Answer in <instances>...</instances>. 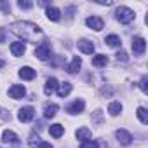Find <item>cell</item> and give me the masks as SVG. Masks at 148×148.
<instances>
[{
    "mask_svg": "<svg viewBox=\"0 0 148 148\" xmlns=\"http://www.w3.org/2000/svg\"><path fill=\"white\" fill-rule=\"evenodd\" d=\"M75 134H77V138H79L80 141H87V139H91V136H92V132H91L87 127H82V129H79Z\"/></svg>",
    "mask_w": 148,
    "mask_h": 148,
    "instance_id": "cell-21",
    "label": "cell"
},
{
    "mask_svg": "<svg viewBox=\"0 0 148 148\" xmlns=\"http://www.w3.org/2000/svg\"><path fill=\"white\" fill-rule=\"evenodd\" d=\"M80 66H82V59L79 58V56H73V59H71V63L66 66V71L68 73H71V75H73V73H77L79 70H80Z\"/></svg>",
    "mask_w": 148,
    "mask_h": 148,
    "instance_id": "cell-11",
    "label": "cell"
},
{
    "mask_svg": "<svg viewBox=\"0 0 148 148\" xmlns=\"http://www.w3.org/2000/svg\"><path fill=\"white\" fill-rule=\"evenodd\" d=\"M108 112H110V115H119L120 112H122V105L119 103V101H112L110 105H108Z\"/></svg>",
    "mask_w": 148,
    "mask_h": 148,
    "instance_id": "cell-23",
    "label": "cell"
},
{
    "mask_svg": "<svg viewBox=\"0 0 148 148\" xmlns=\"http://www.w3.org/2000/svg\"><path fill=\"white\" fill-rule=\"evenodd\" d=\"M79 49H80V52H84V54H92V52H94V44H92L91 40L82 38V40L79 42Z\"/></svg>",
    "mask_w": 148,
    "mask_h": 148,
    "instance_id": "cell-12",
    "label": "cell"
},
{
    "mask_svg": "<svg viewBox=\"0 0 148 148\" xmlns=\"http://www.w3.org/2000/svg\"><path fill=\"white\" fill-rule=\"evenodd\" d=\"M28 145H30L32 148H35L37 145H40V138H38L37 134H32V136H30V141H28Z\"/></svg>",
    "mask_w": 148,
    "mask_h": 148,
    "instance_id": "cell-26",
    "label": "cell"
},
{
    "mask_svg": "<svg viewBox=\"0 0 148 148\" xmlns=\"http://www.w3.org/2000/svg\"><path fill=\"white\" fill-rule=\"evenodd\" d=\"M18 5H19V9H32L33 7V2H28V0H19Z\"/></svg>",
    "mask_w": 148,
    "mask_h": 148,
    "instance_id": "cell-28",
    "label": "cell"
},
{
    "mask_svg": "<svg viewBox=\"0 0 148 148\" xmlns=\"http://www.w3.org/2000/svg\"><path fill=\"white\" fill-rule=\"evenodd\" d=\"M45 14H47V18H49L51 21H59V18H61V12H59V9H56V7H47V9H45Z\"/></svg>",
    "mask_w": 148,
    "mask_h": 148,
    "instance_id": "cell-20",
    "label": "cell"
},
{
    "mask_svg": "<svg viewBox=\"0 0 148 148\" xmlns=\"http://www.w3.org/2000/svg\"><path fill=\"white\" fill-rule=\"evenodd\" d=\"M58 79H54V77H51V79H47V82H45V87H44V92L47 94V96H51L52 92H56V89H58Z\"/></svg>",
    "mask_w": 148,
    "mask_h": 148,
    "instance_id": "cell-13",
    "label": "cell"
},
{
    "mask_svg": "<svg viewBox=\"0 0 148 148\" xmlns=\"http://www.w3.org/2000/svg\"><path fill=\"white\" fill-rule=\"evenodd\" d=\"M106 64H108V56H105V54H98V56L92 58V66H96V68H103V66H106Z\"/></svg>",
    "mask_w": 148,
    "mask_h": 148,
    "instance_id": "cell-17",
    "label": "cell"
},
{
    "mask_svg": "<svg viewBox=\"0 0 148 148\" xmlns=\"http://www.w3.org/2000/svg\"><path fill=\"white\" fill-rule=\"evenodd\" d=\"M56 113H58V105L47 103V105L44 106V117H45V119H52Z\"/></svg>",
    "mask_w": 148,
    "mask_h": 148,
    "instance_id": "cell-18",
    "label": "cell"
},
{
    "mask_svg": "<svg viewBox=\"0 0 148 148\" xmlns=\"http://www.w3.org/2000/svg\"><path fill=\"white\" fill-rule=\"evenodd\" d=\"M115 136H117L119 143L124 145V146H129V145L132 143V136H131V132H127L125 129H119V131L115 132Z\"/></svg>",
    "mask_w": 148,
    "mask_h": 148,
    "instance_id": "cell-8",
    "label": "cell"
},
{
    "mask_svg": "<svg viewBox=\"0 0 148 148\" xmlns=\"http://www.w3.org/2000/svg\"><path fill=\"white\" fill-rule=\"evenodd\" d=\"M11 52L14 56H23L26 52V45L23 42H14V44H11Z\"/></svg>",
    "mask_w": 148,
    "mask_h": 148,
    "instance_id": "cell-16",
    "label": "cell"
},
{
    "mask_svg": "<svg viewBox=\"0 0 148 148\" xmlns=\"http://www.w3.org/2000/svg\"><path fill=\"white\" fill-rule=\"evenodd\" d=\"M4 66H5V61H4L2 58H0V68H4Z\"/></svg>",
    "mask_w": 148,
    "mask_h": 148,
    "instance_id": "cell-32",
    "label": "cell"
},
{
    "mask_svg": "<svg viewBox=\"0 0 148 148\" xmlns=\"http://www.w3.org/2000/svg\"><path fill=\"white\" fill-rule=\"evenodd\" d=\"M38 148H52V145H51V143H47V141H40Z\"/></svg>",
    "mask_w": 148,
    "mask_h": 148,
    "instance_id": "cell-31",
    "label": "cell"
},
{
    "mask_svg": "<svg viewBox=\"0 0 148 148\" xmlns=\"http://www.w3.org/2000/svg\"><path fill=\"white\" fill-rule=\"evenodd\" d=\"M136 115H138V119H139L141 124H148V112H146V108L139 106V108L136 110Z\"/></svg>",
    "mask_w": 148,
    "mask_h": 148,
    "instance_id": "cell-24",
    "label": "cell"
},
{
    "mask_svg": "<svg viewBox=\"0 0 148 148\" xmlns=\"http://www.w3.org/2000/svg\"><path fill=\"white\" fill-rule=\"evenodd\" d=\"M19 77H21L23 80H33V79L37 77V71H35L32 66H23V68L19 70Z\"/></svg>",
    "mask_w": 148,
    "mask_h": 148,
    "instance_id": "cell-10",
    "label": "cell"
},
{
    "mask_svg": "<svg viewBox=\"0 0 148 148\" xmlns=\"http://www.w3.org/2000/svg\"><path fill=\"white\" fill-rule=\"evenodd\" d=\"M134 11H131L129 7H119L117 11H115V18H117V21H120L122 25H129L132 19H134Z\"/></svg>",
    "mask_w": 148,
    "mask_h": 148,
    "instance_id": "cell-2",
    "label": "cell"
},
{
    "mask_svg": "<svg viewBox=\"0 0 148 148\" xmlns=\"http://www.w3.org/2000/svg\"><path fill=\"white\" fill-rule=\"evenodd\" d=\"M132 51H134V54H138V56L145 54V51H146V40H145L143 37H134V38H132Z\"/></svg>",
    "mask_w": 148,
    "mask_h": 148,
    "instance_id": "cell-4",
    "label": "cell"
},
{
    "mask_svg": "<svg viewBox=\"0 0 148 148\" xmlns=\"http://www.w3.org/2000/svg\"><path fill=\"white\" fill-rule=\"evenodd\" d=\"M2 139H4V143H7V145H18V143H19L18 134H16V132H12V131H4Z\"/></svg>",
    "mask_w": 148,
    "mask_h": 148,
    "instance_id": "cell-14",
    "label": "cell"
},
{
    "mask_svg": "<svg viewBox=\"0 0 148 148\" xmlns=\"http://www.w3.org/2000/svg\"><path fill=\"white\" fill-rule=\"evenodd\" d=\"M139 89L146 94L148 92V77H143L141 80H139Z\"/></svg>",
    "mask_w": 148,
    "mask_h": 148,
    "instance_id": "cell-25",
    "label": "cell"
},
{
    "mask_svg": "<svg viewBox=\"0 0 148 148\" xmlns=\"http://www.w3.org/2000/svg\"><path fill=\"white\" fill-rule=\"evenodd\" d=\"M117 59H119V61H124V63H125V61L129 59V58H127V52H124V51H119V52H117Z\"/></svg>",
    "mask_w": 148,
    "mask_h": 148,
    "instance_id": "cell-29",
    "label": "cell"
},
{
    "mask_svg": "<svg viewBox=\"0 0 148 148\" xmlns=\"http://www.w3.org/2000/svg\"><path fill=\"white\" fill-rule=\"evenodd\" d=\"M84 108H86V103H84L82 99H75L71 105L66 106V112H68L70 115H79V113L84 112Z\"/></svg>",
    "mask_w": 148,
    "mask_h": 148,
    "instance_id": "cell-6",
    "label": "cell"
},
{
    "mask_svg": "<svg viewBox=\"0 0 148 148\" xmlns=\"http://www.w3.org/2000/svg\"><path fill=\"white\" fill-rule=\"evenodd\" d=\"M0 5H2V9H4V12H5V14H9V12H11V4H5V2H2Z\"/></svg>",
    "mask_w": 148,
    "mask_h": 148,
    "instance_id": "cell-30",
    "label": "cell"
},
{
    "mask_svg": "<svg viewBox=\"0 0 148 148\" xmlns=\"http://www.w3.org/2000/svg\"><path fill=\"white\" fill-rule=\"evenodd\" d=\"M33 117H35L33 106H23V108L19 110V113H18V119H19L21 122H32Z\"/></svg>",
    "mask_w": 148,
    "mask_h": 148,
    "instance_id": "cell-5",
    "label": "cell"
},
{
    "mask_svg": "<svg viewBox=\"0 0 148 148\" xmlns=\"http://www.w3.org/2000/svg\"><path fill=\"white\" fill-rule=\"evenodd\" d=\"M80 148H98V143L92 141V139H87V141H82Z\"/></svg>",
    "mask_w": 148,
    "mask_h": 148,
    "instance_id": "cell-27",
    "label": "cell"
},
{
    "mask_svg": "<svg viewBox=\"0 0 148 148\" xmlns=\"http://www.w3.org/2000/svg\"><path fill=\"white\" fill-rule=\"evenodd\" d=\"M56 92H58L59 98H66V96L71 92V84H70V82H63V84H59L58 89H56Z\"/></svg>",
    "mask_w": 148,
    "mask_h": 148,
    "instance_id": "cell-15",
    "label": "cell"
},
{
    "mask_svg": "<svg viewBox=\"0 0 148 148\" xmlns=\"http://www.w3.org/2000/svg\"><path fill=\"white\" fill-rule=\"evenodd\" d=\"M49 132H51L52 138H61V136L64 134V127H63L61 124H52V125L49 127Z\"/></svg>",
    "mask_w": 148,
    "mask_h": 148,
    "instance_id": "cell-19",
    "label": "cell"
},
{
    "mask_svg": "<svg viewBox=\"0 0 148 148\" xmlns=\"http://www.w3.org/2000/svg\"><path fill=\"white\" fill-rule=\"evenodd\" d=\"M86 25H87L89 28L96 30V32H101V30H103V26H105L103 19H101V18H98V16H89V18L86 19Z\"/></svg>",
    "mask_w": 148,
    "mask_h": 148,
    "instance_id": "cell-7",
    "label": "cell"
},
{
    "mask_svg": "<svg viewBox=\"0 0 148 148\" xmlns=\"http://www.w3.org/2000/svg\"><path fill=\"white\" fill-rule=\"evenodd\" d=\"M105 42H106V45H110V47H120V45H122V42H120V38H119L117 35H108V37L105 38Z\"/></svg>",
    "mask_w": 148,
    "mask_h": 148,
    "instance_id": "cell-22",
    "label": "cell"
},
{
    "mask_svg": "<svg viewBox=\"0 0 148 148\" xmlns=\"http://www.w3.org/2000/svg\"><path fill=\"white\" fill-rule=\"evenodd\" d=\"M25 94H26V89H25L23 86H19V84H14V86L9 89V96H11L12 99H23Z\"/></svg>",
    "mask_w": 148,
    "mask_h": 148,
    "instance_id": "cell-9",
    "label": "cell"
},
{
    "mask_svg": "<svg viewBox=\"0 0 148 148\" xmlns=\"http://www.w3.org/2000/svg\"><path fill=\"white\" fill-rule=\"evenodd\" d=\"M35 56H37L40 61H47V59L51 58V44L42 42V44L35 49Z\"/></svg>",
    "mask_w": 148,
    "mask_h": 148,
    "instance_id": "cell-3",
    "label": "cell"
},
{
    "mask_svg": "<svg viewBox=\"0 0 148 148\" xmlns=\"http://www.w3.org/2000/svg\"><path fill=\"white\" fill-rule=\"evenodd\" d=\"M11 32L23 38V40H28V42H35L38 37H42V30L40 26H37L35 23H30V21H18V23H12L11 25Z\"/></svg>",
    "mask_w": 148,
    "mask_h": 148,
    "instance_id": "cell-1",
    "label": "cell"
}]
</instances>
